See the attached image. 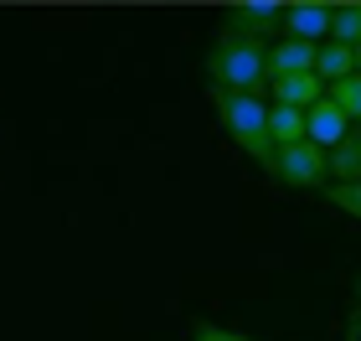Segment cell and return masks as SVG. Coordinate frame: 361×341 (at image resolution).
I'll return each instance as SVG.
<instances>
[{"instance_id": "cell-1", "label": "cell", "mask_w": 361, "mask_h": 341, "mask_svg": "<svg viewBox=\"0 0 361 341\" xmlns=\"http://www.w3.org/2000/svg\"><path fill=\"white\" fill-rule=\"evenodd\" d=\"M207 83L217 93H264L269 83V52L264 42H248V37H233L222 31L217 42L207 47Z\"/></svg>"}, {"instance_id": "cell-2", "label": "cell", "mask_w": 361, "mask_h": 341, "mask_svg": "<svg viewBox=\"0 0 361 341\" xmlns=\"http://www.w3.org/2000/svg\"><path fill=\"white\" fill-rule=\"evenodd\" d=\"M212 104H217L222 129L238 140V150H248L258 166L274 176L279 145H274V135H269V104L253 99V93H217V88H212Z\"/></svg>"}, {"instance_id": "cell-3", "label": "cell", "mask_w": 361, "mask_h": 341, "mask_svg": "<svg viewBox=\"0 0 361 341\" xmlns=\"http://www.w3.org/2000/svg\"><path fill=\"white\" fill-rule=\"evenodd\" d=\"M274 181H284V186H325L331 181V150H320L315 140H300V145H284L274 160Z\"/></svg>"}, {"instance_id": "cell-4", "label": "cell", "mask_w": 361, "mask_h": 341, "mask_svg": "<svg viewBox=\"0 0 361 341\" xmlns=\"http://www.w3.org/2000/svg\"><path fill=\"white\" fill-rule=\"evenodd\" d=\"M222 31L264 42L269 31H284V6H279V0H238V6H227V26Z\"/></svg>"}, {"instance_id": "cell-5", "label": "cell", "mask_w": 361, "mask_h": 341, "mask_svg": "<svg viewBox=\"0 0 361 341\" xmlns=\"http://www.w3.org/2000/svg\"><path fill=\"white\" fill-rule=\"evenodd\" d=\"M331 6L325 0H294V6H284V42H315L325 47L331 42Z\"/></svg>"}, {"instance_id": "cell-6", "label": "cell", "mask_w": 361, "mask_h": 341, "mask_svg": "<svg viewBox=\"0 0 361 341\" xmlns=\"http://www.w3.org/2000/svg\"><path fill=\"white\" fill-rule=\"evenodd\" d=\"M315 62H320V47L315 42H279L269 52V83L294 78V73H315Z\"/></svg>"}, {"instance_id": "cell-7", "label": "cell", "mask_w": 361, "mask_h": 341, "mask_svg": "<svg viewBox=\"0 0 361 341\" xmlns=\"http://www.w3.org/2000/svg\"><path fill=\"white\" fill-rule=\"evenodd\" d=\"M305 119H310V140H315L320 150H336V145L351 135V119H346V114H341L331 99H320L315 109L305 114Z\"/></svg>"}, {"instance_id": "cell-8", "label": "cell", "mask_w": 361, "mask_h": 341, "mask_svg": "<svg viewBox=\"0 0 361 341\" xmlns=\"http://www.w3.org/2000/svg\"><path fill=\"white\" fill-rule=\"evenodd\" d=\"M325 99V83H320V73H294V78H279L274 83V104H289V109H315Z\"/></svg>"}, {"instance_id": "cell-9", "label": "cell", "mask_w": 361, "mask_h": 341, "mask_svg": "<svg viewBox=\"0 0 361 341\" xmlns=\"http://www.w3.org/2000/svg\"><path fill=\"white\" fill-rule=\"evenodd\" d=\"M269 135H274V145H279V150H284V145H300V140H310V119H305V109L269 104Z\"/></svg>"}, {"instance_id": "cell-10", "label": "cell", "mask_w": 361, "mask_h": 341, "mask_svg": "<svg viewBox=\"0 0 361 341\" xmlns=\"http://www.w3.org/2000/svg\"><path fill=\"white\" fill-rule=\"evenodd\" d=\"M315 73H320V83H325V88H331V83H341V78H351V73H356V47L325 42V47H320V62H315Z\"/></svg>"}, {"instance_id": "cell-11", "label": "cell", "mask_w": 361, "mask_h": 341, "mask_svg": "<svg viewBox=\"0 0 361 341\" xmlns=\"http://www.w3.org/2000/svg\"><path fill=\"white\" fill-rule=\"evenodd\" d=\"M331 176H336V186L361 181V129H351V135L331 150Z\"/></svg>"}, {"instance_id": "cell-12", "label": "cell", "mask_w": 361, "mask_h": 341, "mask_svg": "<svg viewBox=\"0 0 361 341\" xmlns=\"http://www.w3.org/2000/svg\"><path fill=\"white\" fill-rule=\"evenodd\" d=\"M331 42L341 47H361V0H346V6H331Z\"/></svg>"}, {"instance_id": "cell-13", "label": "cell", "mask_w": 361, "mask_h": 341, "mask_svg": "<svg viewBox=\"0 0 361 341\" xmlns=\"http://www.w3.org/2000/svg\"><path fill=\"white\" fill-rule=\"evenodd\" d=\"M325 99H331V104L356 124V119H361V73H351V78H341V83H331V88H325Z\"/></svg>"}, {"instance_id": "cell-14", "label": "cell", "mask_w": 361, "mask_h": 341, "mask_svg": "<svg viewBox=\"0 0 361 341\" xmlns=\"http://www.w3.org/2000/svg\"><path fill=\"white\" fill-rule=\"evenodd\" d=\"M325 202H331L336 213H346V217L361 222V181H351V186H325Z\"/></svg>"}, {"instance_id": "cell-15", "label": "cell", "mask_w": 361, "mask_h": 341, "mask_svg": "<svg viewBox=\"0 0 361 341\" xmlns=\"http://www.w3.org/2000/svg\"><path fill=\"white\" fill-rule=\"evenodd\" d=\"M191 341H258V336H248V331H227V326H207V321H202V326L191 331Z\"/></svg>"}, {"instance_id": "cell-16", "label": "cell", "mask_w": 361, "mask_h": 341, "mask_svg": "<svg viewBox=\"0 0 361 341\" xmlns=\"http://www.w3.org/2000/svg\"><path fill=\"white\" fill-rule=\"evenodd\" d=\"M346 341H361V311H351V321H346Z\"/></svg>"}, {"instance_id": "cell-17", "label": "cell", "mask_w": 361, "mask_h": 341, "mask_svg": "<svg viewBox=\"0 0 361 341\" xmlns=\"http://www.w3.org/2000/svg\"><path fill=\"white\" fill-rule=\"evenodd\" d=\"M356 73H361V47H356Z\"/></svg>"}, {"instance_id": "cell-18", "label": "cell", "mask_w": 361, "mask_h": 341, "mask_svg": "<svg viewBox=\"0 0 361 341\" xmlns=\"http://www.w3.org/2000/svg\"><path fill=\"white\" fill-rule=\"evenodd\" d=\"M356 295H361V280H356Z\"/></svg>"}]
</instances>
